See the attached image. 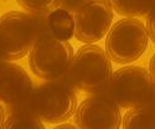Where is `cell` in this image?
I'll return each instance as SVG.
<instances>
[{
  "label": "cell",
  "mask_w": 155,
  "mask_h": 129,
  "mask_svg": "<svg viewBox=\"0 0 155 129\" xmlns=\"http://www.w3.org/2000/svg\"><path fill=\"white\" fill-rule=\"evenodd\" d=\"M112 76V62L104 50L97 45H86L76 52L62 80L76 92L99 94L107 91Z\"/></svg>",
  "instance_id": "cell-1"
},
{
  "label": "cell",
  "mask_w": 155,
  "mask_h": 129,
  "mask_svg": "<svg viewBox=\"0 0 155 129\" xmlns=\"http://www.w3.org/2000/svg\"><path fill=\"white\" fill-rule=\"evenodd\" d=\"M76 107V91L61 78L34 87L20 109L31 113L42 122L55 124L66 122L74 113Z\"/></svg>",
  "instance_id": "cell-2"
},
{
  "label": "cell",
  "mask_w": 155,
  "mask_h": 129,
  "mask_svg": "<svg viewBox=\"0 0 155 129\" xmlns=\"http://www.w3.org/2000/svg\"><path fill=\"white\" fill-rule=\"evenodd\" d=\"M155 91L150 73L138 66H127L117 70L104 92L122 108H147Z\"/></svg>",
  "instance_id": "cell-3"
},
{
  "label": "cell",
  "mask_w": 155,
  "mask_h": 129,
  "mask_svg": "<svg viewBox=\"0 0 155 129\" xmlns=\"http://www.w3.org/2000/svg\"><path fill=\"white\" fill-rule=\"evenodd\" d=\"M73 48L67 40L46 36L32 45L29 52L31 72L45 81L61 80L73 60Z\"/></svg>",
  "instance_id": "cell-4"
},
{
  "label": "cell",
  "mask_w": 155,
  "mask_h": 129,
  "mask_svg": "<svg viewBox=\"0 0 155 129\" xmlns=\"http://www.w3.org/2000/svg\"><path fill=\"white\" fill-rule=\"evenodd\" d=\"M148 41L145 25L135 18H125L112 25L107 34V55L115 63H132L145 52Z\"/></svg>",
  "instance_id": "cell-5"
},
{
  "label": "cell",
  "mask_w": 155,
  "mask_h": 129,
  "mask_svg": "<svg viewBox=\"0 0 155 129\" xmlns=\"http://www.w3.org/2000/svg\"><path fill=\"white\" fill-rule=\"evenodd\" d=\"M36 41L32 14L10 11L0 18V55L5 61L22 58Z\"/></svg>",
  "instance_id": "cell-6"
},
{
  "label": "cell",
  "mask_w": 155,
  "mask_h": 129,
  "mask_svg": "<svg viewBox=\"0 0 155 129\" xmlns=\"http://www.w3.org/2000/svg\"><path fill=\"white\" fill-rule=\"evenodd\" d=\"M113 20V9L108 0H87L74 15V36L91 45L102 40Z\"/></svg>",
  "instance_id": "cell-7"
},
{
  "label": "cell",
  "mask_w": 155,
  "mask_h": 129,
  "mask_svg": "<svg viewBox=\"0 0 155 129\" xmlns=\"http://www.w3.org/2000/svg\"><path fill=\"white\" fill-rule=\"evenodd\" d=\"M74 123L78 129H119L120 107L104 93L93 94L78 104Z\"/></svg>",
  "instance_id": "cell-8"
},
{
  "label": "cell",
  "mask_w": 155,
  "mask_h": 129,
  "mask_svg": "<svg viewBox=\"0 0 155 129\" xmlns=\"http://www.w3.org/2000/svg\"><path fill=\"white\" fill-rule=\"evenodd\" d=\"M32 81L21 66L9 61H0V102L14 111L20 109L32 91Z\"/></svg>",
  "instance_id": "cell-9"
},
{
  "label": "cell",
  "mask_w": 155,
  "mask_h": 129,
  "mask_svg": "<svg viewBox=\"0 0 155 129\" xmlns=\"http://www.w3.org/2000/svg\"><path fill=\"white\" fill-rule=\"evenodd\" d=\"M48 19L54 36L68 40L74 35V18L71 12L63 9H56L48 14Z\"/></svg>",
  "instance_id": "cell-10"
},
{
  "label": "cell",
  "mask_w": 155,
  "mask_h": 129,
  "mask_svg": "<svg viewBox=\"0 0 155 129\" xmlns=\"http://www.w3.org/2000/svg\"><path fill=\"white\" fill-rule=\"evenodd\" d=\"M110 6L119 15L135 18L143 16L151 10L155 0H108Z\"/></svg>",
  "instance_id": "cell-11"
},
{
  "label": "cell",
  "mask_w": 155,
  "mask_h": 129,
  "mask_svg": "<svg viewBox=\"0 0 155 129\" xmlns=\"http://www.w3.org/2000/svg\"><path fill=\"white\" fill-rule=\"evenodd\" d=\"M123 129H155V112L148 108H134L125 113Z\"/></svg>",
  "instance_id": "cell-12"
},
{
  "label": "cell",
  "mask_w": 155,
  "mask_h": 129,
  "mask_svg": "<svg viewBox=\"0 0 155 129\" xmlns=\"http://www.w3.org/2000/svg\"><path fill=\"white\" fill-rule=\"evenodd\" d=\"M2 129H45V127L42 121L31 113L18 109L11 112V114L4 122Z\"/></svg>",
  "instance_id": "cell-13"
},
{
  "label": "cell",
  "mask_w": 155,
  "mask_h": 129,
  "mask_svg": "<svg viewBox=\"0 0 155 129\" xmlns=\"http://www.w3.org/2000/svg\"><path fill=\"white\" fill-rule=\"evenodd\" d=\"M19 5L31 14H50L58 8V0H16Z\"/></svg>",
  "instance_id": "cell-14"
},
{
  "label": "cell",
  "mask_w": 155,
  "mask_h": 129,
  "mask_svg": "<svg viewBox=\"0 0 155 129\" xmlns=\"http://www.w3.org/2000/svg\"><path fill=\"white\" fill-rule=\"evenodd\" d=\"M34 22H35V28L37 32V40L42 38L46 36H52V30H51V25H50V19L48 14H32Z\"/></svg>",
  "instance_id": "cell-15"
},
{
  "label": "cell",
  "mask_w": 155,
  "mask_h": 129,
  "mask_svg": "<svg viewBox=\"0 0 155 129\" xmlns=\"http://www.w3.org/2000/svg\"><path fill=\"white\" fill-rule=\"evenodd\" d=\"M87 0H58V6L60 9H63L71 14H76Z\"/></svg>",
  "instance_id": "cell-16"
},
{
  "label": "cell",
  "mask_w": 155,
  "mask_h": 129,
  "mask_svg": "<svg viewBox=\"0 0 155 129\" xmlns=\"http://www.w3.org/2000/svg\"><path fill=\"white\" fill-rule=\"evenodd\" d=\"M147 29L149 37L151 38V41L155 44V4L151 8V10L148 12V20H147Z\"/></svg>",
  "instance_id": "cell-17"
},
{
  "label": "cell",
  "mask_w": 155,
  "mask_h": 129,
  "mask_svg": "<svg viewBox=\"0 0 155 129\" xmlns=\"http://www.w3.org/2000/svg\"><path fill=\"white\" fill-rule=\"evenodd\" d=\"M149 73L155 83V54L153 55V57L150 58V62H149Z\"/></svg>",
  "instance_id": "cell-18"
},
{
  "label": "cell",
  "mask_w": 155,
  "mask_h": 129,
  "mask_svg": "<svg viewBox=\"0 0 155 129\" xmlns=\"http://www.w3.org/2000/svg\"><path fill=\"white\" fill-rule=\"evenodd\" d=\"M54 129H78L77 127H74L73 124H60V125H57L56 128H54Z\"/></svg>",
  "instance_id": "cell-19"
},
{
  "label": "cell",
  "mask_w": 155,
  "mask_h": 129,
  "mask_svg": "<svg viewBox=\"0 0 155 129\" xmlns=\"http://www.w3.org/2000/svg\"><path fill=\"white\" fill-rule=\"evenodd\" d=\"M4 117H5V113H4V108H3V106L0 104V129L3 128V124H4Z\"/></svg>",
  "instance_id": "cell-20"
},
{
  "label": "cell",
  "mask_w": 155,
  "mask_h": 129,
  "mask_svg": "<svg viewBox=\"0 0 155 129\" xmlns=\"http://www.w3.org/2000/svg\"><path fill=\"white\" fill-rule=\"evenodd\" d=\"M0 61H4V58L2 57V55H0Z\"/></svg>",
  "instance_id": "cell-21"
}]
</instances>
